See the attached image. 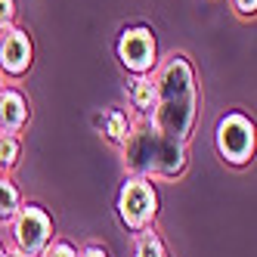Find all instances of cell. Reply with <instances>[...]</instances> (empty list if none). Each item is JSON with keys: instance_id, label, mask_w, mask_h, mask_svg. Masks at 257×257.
<instances>
[{"instance_id": "cell-1", "label": "cell", "mask_w": 257, "mask_h": 257, "mask_svg": "<svg viewBox=\"0 0 257 257\" xmlns=\"http://www.w3.org/2000/svg\"><path fill=\"white\" fill-rule=\"evenodd\" d=\"M152 81L158 90V102L149 115V124L161 137L189 143L198 121V84L189 56L186 53H171L164 62L155 65Z\"/></svg>"}, {"instance_id": "cell-2", "label": "cell", "mask_w": 257, "mask_h": 257, "mask_svg": "<svg viewBox=\"0 0 257 257\" xmlns=\"http://www.w3.org/2000/svg\"><path fill=\"white\" fill-rule=\"evenodd\" d=\"M118 220L127 232H143L155 226L158 220V189L149 177H124L118 201H115Z\"/></svg>"}, {"instance_id": "cell-3", "label": "cell", "mask_w": 257, "mask_h": 257, "mask_svg": "<svg viewBox=\"0 0 257 257\" xmlns=\"http://www.w3.org/2000/svg\"><path fill=\"white\" fill-rule=\"evenodd\" d=\"M214 146L220 158L232 168H245L254 161V149H257V134H254V121L245 112H226L217 121L214 131Z\"/></svg>"}, {"instance_id": "cell-4", "label": "cell", "mask_w": 257, "mask_h": 257, "mask_svg": "<svg viewBox=\"0 0 257 257\" xmlns=\"http://www.w3.org/2000/svg\"><path fill=\"white\" fill-rule=\"evenodd\" d=\"M118 62L127 75H152L155 65H158V41H155V31L152 25L146 22H131L118 31Z\"/></svg>"}, {"instance_id": "cell-5", "label": "cell", "mask_w": 257, "mask_h": 257, "mask_svg": "<svg viewBox=\"0 0 257 257\" xmlns=\"http://www.w3.org/2000/svg\"><path fill=\"white\" fill-rule=\"evenodd\" d=\"M10 226H13V248L25 257H41L53 242V217L47 214V208L34 205V201L19 208Z\"/></svg>"}, {"instance_id": "cell-6", "label": "cell", "mask_w": 257, "mask_h": 257, "mask_svg": "<svg viewBox=\"0 0 257 257\" xmlns=\"http://www.w3.org/2000/svg\"><path fill=\"white\" fill-rule=\"evenodd\" d=\"M158 140L161 134L149 121H140L131 127L127 140L121 143V164L127 177H155V161H158Z\"/></svg>"}, {"instance_id": "cell-7", "label": "cell", "mask_w": 257, "mask_h": 257, "mask_svg": "<svg viewBox=\"0 0 257 257\" xmlns=\"http://www.w3.org/2000/svg\"><path fill=\"white\" fill-rule=\"evenodd\" d=\"M34 62V44L25 28H10L0 34V68L10 78H25Z\"/></svg>"}, {"instance_id": "cell-8", "label": "cell", "mask_w": 257, "mask_h": 257, "mask_svg": "<svg viewBox=\"0 0 257 257\" xmlns=\"http://www.w3.org/2000/svg\"><path fill=\"white\" fill-rule=\"evenodd\" d=\"M31 118V108L22 90L4 87L0 90V134H16L19 137L25 131V124Z\"/></svg>"}, {"instance_id": "cell-9", "label": "cell", "mask_w": 257, "mask_h": 257, "mask_svg": "<svg viewBox=\"0 0 257 257\" xmlns=\"http://www.w3.org/2000/svg\"><path fill=\"white\" fill-rule=\"evenodd\" d=\"M189 168V149L183 140L161 137L158 140V161H155V177L158 180H177Z\"/></svg>"}, {"instance_id": "cell-10", "label": "cell", "mask_w": 257, "mask_h": 257, "mask_svg": "<svg viewBox=\"0 0 257 257\" xmlns=\"http://www.w3.org/2000/svg\"><path fill=\"white\" fill-rule=\"evenodd\" d=\"M131 127H134V118L127 115L124 108H118V105L99 108V112L93 115V131L102 134L112 146H118V149H121V143L127 140V134H131Z\"/></svg>"}, {"instance_id": "cell-11", "label": "cell", "mask_w": 257, "mask_h": 257, "mask_svg": "<svg viewBox=\"0 0 257 257\" xmlns=\"http://www.w3.org/2000/svg\"><path fill=\"white\" fill-rule=\"evenodd\" d=\"M127 102H131V108L140 115V121H149L152 108L158 102V90H155L152 75H137L131 84H127Z\"/></svg>"}, {"instance_id": "cell-12", "label": "cell", "mask_w": 257, "mask_h": 257, "mask_svg": "<svg viewBox=\"0 0 257 257\" xmlns=\"http://www.w3.org/2000/svg\"><path fill=\"white\" fill-rule=\"evenodd\" d=\"M22 208V192L10 177H0V223H13Z\"/></svg>"}, {"instance_id": "cell-13", "label": "cell", "mask_w": 257, "mask_h": 257, "mask_svg": "<svg viewBox=\"0 0 257 257\" xmlns=\"http://www.w3.org/2000/svg\"><path fill=\"white\" fill-rule=\"evenodd\" d=\"M134 257H171L168 248H164V238L155 232V226L137 232V242H134Z\"/></svg>"}, {"instance_id": "cell-14", "label": "cell", "mask_w": 257, "mask_h": 257, "mask_svg": "<svg viewBox=\"0 0 257 257\" xmlns=\"http://www.w3.org/2000/svg\"><path fill=\"white\" fill-rule=\"evenodd\" d=\"M19 155H22V140L16 134H0V168L4 171L16 168Z\"/></svg>"}, {"instance_id": "cell-15", "label": "cell", "mask_w": 257, "mask_h": 257, "mask_svg": "<svg viewBox=\"0 0 257 257\" xmlns=\"http://www.w3.org/2000/svg\"><path fill=\"white\" fill-rule=\"evenodd\" d=\"M41 257H78V245L68 242V238H53L50 248H47Z\"/></svg>"}, {"instance_id": "cell-16", "label": "cell", "mask_w": 257, "mask_h": 257, "mask_svg": "<svg viewBox=\"0 0 257 257\" xmlns=\"http://www.w3.org/2000/svg\"><path fill=\"white\" fill-rule=\"evenodd\" d=\"M16 28V0H0V34Z\"/></svg>"}, {"instance_id": "cell-17", "label": "cell", "mask_w": 257, "mask_h": 257, "mask_svg": "<svg viewBox=\"0 0 257 257\" xmlns=\"http://www.w3.org/2000/svg\"><path fill=\"white\" fill-rule=\"evenodd\" d=\"M232 10L242 16V19H254V13H257V0H232Z\"/></svg>"}, {"instance_id": "cell-18", "label": "cell", "mask_w": 257, "mask_h": 257, "mask_svg": "<svg viewBox=\"0 0 257 257\" xmlns=\"http://www.w3.org/2000/svg\"><path fill=\"white\" fill-rule=\"evenodd\" d=\"M78 257H108V251H105L102 245H84V248L78 251Z\"/></svg>"}, {"instance_id": "cell-19", "label": "cell", "mask_w": 257, "mask_h": 257, "mask_svg": "<svg viewBox=\"0 0 257 257\" xmlns=\"http://www.w3.org/2000/svg\"><path fill=\"white\" fill-rule=\"evenodd\" d=\"M7 257H25V254H19L16 248H7Z\"/></svg>"}, {"instance_id": "cell-20", "label": "cell", "mask_w": 257, "mask_h": 257, "mask_svg": "<svg viewBox=\"0 0 257 257\" xmlns=\"http://www.w3.org/2000/svg\"><path fill=\"white\" fill-rule=\"evenodd\" d=\"M0 257H7V245L4 242H0Z\"/></svg>"}, {"instance_id": "cell-21", "label": "cell", "mask_w": 257, "mask_h": 257, "mask_svg": "<svg viewBox=\"0 0 257 257\" xmlns=\"http://www.w3.org/2000/svg\"><path fill=\"white\" fill-rule=\"evenodd\" d=\"M0 90H4V84H0Z\"/></svg>"}]
</instances>
